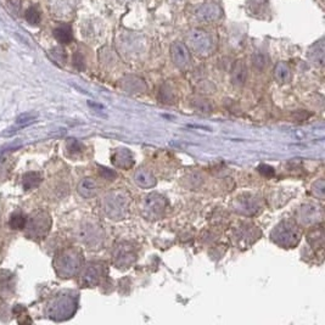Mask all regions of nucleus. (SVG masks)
<instances>
[{
  "label": "nucleus",
  "instance_id": "obj_1",
  "mask_svg": "<svg viewBox=\"0 0 325 325\" xmlns=\"http://www.w3.org/2000/svg\"><path fill=\"white\" fill-rule=\"evenodd\" d=\"M82 264V256L77 250L69 249L61 252L56 259V269L60 275L71 276L78 272Z\"/></svg>",
  "mask_w": 325,
  "mask_h": 325
},
{
  "label": "nucleus",
  "instance_id": "obj_2",
  "mask_svg": "<svg viewBox=\"0 0 325 325\" xmlns=\"http://www.w3.org/2000/svg\"><path fill=\"white\" fill-rule=\"evenodd\" d=\"M188 45L198 55H207L213 50L214 40L208 32L203 29H192L187 36Z\"/></svg>",
  "mask_w": 325,
  "mask_h": 325
},
{
  "label": "nucleus",
  "instance_id": "obj_3",
  "mask_svg": "<svg viewBox=\"0 0 325 325\" xmlns=\"http://www.w3.org/2000/svg\"><path fill=\"white\" fill-rule=\"evenodd\" d=\"M74 310H76V302L69 296H60L48 305V314L50 318L56 321L68 318L71 314H73Z\"/></svg>",
  "mask_w": 325,
  "mask_h": 325
},
{
  "label": "nucleus",
  "instance_id": "obj_4",
  "mask_svg": "<svg viewBox=\"0 0 325 325\" xmlns=\"http://www.w3.org/2000/svg\"><path fill=\"white\" fill-rule=\"evenodd\" d=\"M223 16L221 5L214 1L203 2L194 10L195 21L200 23H214L219 21Z\"/></svg>",
  "mask_w": 325,
  "mask_h": 325
},
{
  "label": "nucleus",
  "instance_id": "obj_5",
  "mask_svg": "<svg viewBox=\"0 0 325 325\" xmlns=\"http://www.w3.org/2000/svg\"><path fill=\"white\" fill-rule=\"evenodd\" d=\"M27 235L33 239H40L47 235L50 229V216L45 212L34 214L29 222H27Z\"/></svg>",
  "mask_w": 325,
  "mask_h": 325
},
{
  "label": "nucleus",
  "instance_id": "obj_6",
  "mask_svg": "<svg viewBox=\"0 0 325 325\" xmlns=\"http://www.w3.org/2000/svg\"><path fill=\"white\" fill-rule=\"evenodd\" d=\"M171 58L173 64L179 68H185L190 64V54L187 45L181 42H176L171 47Z\"/></svg>",
  "mask_w": 325,
  "mask_h": 325
},
{
  "label": "nucleus",
  "instance_id": "obj_7",
  "mask_svg": "<svg viewBox=\"0 0 325 325\" xmlns=\"http://www.w3.org/2000/svg\"><path fill=\"white\" fill-rule=\"evenodd\" d=\"M276 238L275 239L278 243H281L285 246H291L294 245L295 243H297L299 240V234L295 230V227L287 224V223H283L281 225H279L275 229Z\"/></svg>",
  "mask_w": 325,
  "mask_h": 325
},
{
  "label": "nucleus",
  "instance_id": "obj_8",
  "mask_svg": "<svg viewBox=\"0 0 325 325\" xmlns=\"http://www.w3.org/2000/svg\"><path fill=\"white\" fill-rule=\"evenodd\" d=\"M48 2L56 16H68L76 9L77 0H49Z\"/></svg>",
  "mask_w": 325,
  "mask_h": 325
},
{
  "label": "nucleus",
  "instance_id": "obj_9",
  "mask_svg": "<svg viewBox=\"0 0 325 325\" xmlns=\"http://www.w3.org/2000/svg\"><path fill=\"white\" fill-rule=\"evenodd\" d=\"M268 6L267 0H247L246 2V11L251 16L257 18H264L267 16Z\"/></svg>",
  "mask_w": 325,
  "mask_h": 325
},
{
  "label": "nucleus",
  "instance_id": "obj_10",
  "mask_svg": "<svg viewBox=\"0 0 325 325\" xmlns=\"http://www.w3.org/2000/svg\"><path fill=\"white\" fill-rule=\"evenodd\" d=\"M308 56L314 65L321 67L324 65V39H319L318 42L314 43L311 47Z\"/></svg>",
  "mask_w": 325,
  "mask_h": 325
},
{
  "label": "nucleus",
  "instance_id": "obj_11",
  "mask_svg": "<svg viewBox=\"0 0 325 325\" xmlns=\"http://www.w3.org/2000/svg\"><path fill=\"white\" fill-rule=\"evenodd\" d=\"M247 78V67L244 61H238L232 72V80L235 85H243Z\"/></svg>",
  "mask_w": 325,
  "mask_h": 325
},
{
  "label": "nucleus",
  "instance_id": "obj_12",
  "mask_svg": "<svg viewBox=\"0 0 325 325\" xmlns=\"http://www.w3.org/2000/svg\"><path fill=\"white\" fill-rule=\"evenodd\" d=\"M54 37L63 44H67L73 38L72 34V28L68 25H61L54 29Z\"/></svg>",
  "mask_w": 325,
  "mask_h": 325
},
{
  "label": "nucleus",
  "instance_id": "obj_13",
  "mask_svg": "<svg viewBox=\"0 0 325 325\" xmlns=\"http://www.w3.org/2000/svg\"><path fill=\"white\" fill-rule=\"evenodd\" d=\"M96 190H98L96 183L90 178L83 179V181L80 182L78 185V192H79V194L83 196V197H87V198L91 197V196H94L96 194Z\"/></svg>",
  "mask_w": 325,
  "mask_h": 325
},
{
  "label": "nucleus",
  "instance_id": "obj_14",
  "mask_svg": "<svg viewBox=\"0 0 325 325\" xmlns=\"http://www.w3.org/2000/svg\"><path fill=\"white\" fill-rule=\"evenodd\" d=\"M107 211H109L110 216H115L117 212V216H122V209L126 208V201L122 197H107Z\"/></svg>",
  "mask_w": 325,
  "mask_h": 325
},
{
  "label": "nucleus",
  "instance_id": "obj_15",
  "mask_svg": "<svg viewBox=\"0 0 325 325\" xmlns=\"http://www.w3.org/2000/svg\"><path fill=\"white\" fill-rule=\"evenodd\" d=\"M274 77L279 83H286L291 78V72L285 63H279L274 69Z\"/></svg>",
  "mask_w": 325,
  "mask_h": 325
},
{
  "label": "nucleus",
  "instance_id": "obj_16",
  "mask_svg": "<svg viewBox=\"0 0 325 325\" xmlns=\"http://www.w3.org/2000/svg\"><path fill=\"white\" fill-rule=\"evenodd\" d=\"M40 182H42V179H40L39 173H37V172H29V173L25 174V177H23L22 184L26 190H31L38 187Z\"/></svg>",
  "mask_w": 325,
  "mask_h": 325
},
{
  "label": "nucleus",
  "instance_id": "obj_17",
  "mask_svg": "<svg viewBox=\"0 0 325 325\" xmlns=\"http://www.w3.org/2000/svg\"><path fill=\"white\" fill-rule=\"evenodd\" d=\"M135 181L139 185H141V187H145V188H149V187H152V185H155L154 177L151 176V173H149V172L146 171L136 172Z\"/></svg>",
  "mask_w": 325,
  "mask_h": 325
},
{
  "label": "nucleus",
  "instance_id": "obj_18",
  "mask_svg": "<svg viewBox=\"0 0 325 325\" xmlns=\"http://www.w3.org/2000/svg\"><path fill=\"white\" fill-rule=\"evenodd\" d=\"M125 82V87L127 88L128 90L133 91V90H141L144 89V82L141 80L140 78H138V77H134V76H128L126 77V79L123 80Z\"/></svg>",
  "mask_w": 325,
  "mask_h": 325
},
{
  "label": "nucleus",
  "instance_id": "obj_19",
  "mask_svg": "<svg viewBox=\"0 0 325 325\" xmlns=\"http://www.w3.org/2000/svg\"><path fill=\"white\" fill-rule=\"evenodd\" d=\"M27 219L22 213H13L10 218V227L15 230H20L26 228Z\"/></svg>",
  "mask_w": 325,
  "mask_h": 325
},
{
  "label": "nucleus",
  "instance_id": "obj_20",
  "mask_svg": "<svg viewBox=\"0 0 325 325\" xmlns=\"http://www.w3.org/2000/svg\"><path fill=\"white\" fill-rule=\"evenodd\" d=\"M25 16L27 22L31 23V25H38L40 22V12L36 6L29 7V9L26 11Z\"/></svg>",
  "mask_w": 325,
  "mask_h": 325
},
{
  "label": "nucleus",
  "instance_id": "obj_21",
  "mask_svg": "<svg viewBox=\"0 0 325 325\" xmlns=\"http://www.w3.org/2000/svg\"><path fill=\"white\" fill-rule=\"evenodd\" d=\"M83 279H84V281L87 284H95L96 280L99 279V272H96V269L94 267H90L87 268V270H85L84 275H83Z\"/></svg>",
  "mask_w": 325,
  "mask_h": 325
},
{
  "label": "nucleus",
  "instance_id": "obj_22",
  "mask_svg": "<svg viewBox=\"0 0 325 325\" xmlns=\"http://www.w3.org/2000/svg\"><path fill=\"white\" fill-rule=\"evenodd\" d=\"M50 56H52L55 63L61 64V65L66 63V53L61 48H54L52 52H50Z\"/></svg>",
  "mask_w": 325,
  "mask_h": 325
},
{
  "label": "nucleus",
  "instance_id": "obj_23",
  "mask_svg": "<svg viewBox=\"0 0 325 325\" xmlns=\"http://www.w3.org/2000/svg\"><path fill=\"white\" fill-rule=\"evenodd\" d=\"M36 118H37L36 115L22 114V115H20V116L17 117V120H16V123H17L20 127H26V126L33 123L34 121H36Z\"/></svg>",
  "mask_w": 325,
  "mask_h": 325
},
{
  "label": "nucleus",
  "instance_id": "obj_24",
  "mask_svg": "<svg viewBox=\"0 0 325 325\" xmlns=\"http://www.w3.org/2000/svg\"><path fill=\"white\" fill-rule=\"evenodd\" d=\"M252 63H254V66L256 67L257 69H263L267 65V58L265 55H263L262 53H256L252 58Z\"/></svg>",
  "mask_w": 325,
  "mask_h": 325
},
{
  "label": "nucleus",
  "instance_id": "obj_25",
  "mask_svg": "<svg viewBox=\"0 0 325 325\" xmlns=\"http://www.w3.org/2000/svg\"><path fill=\"white\" fill-rule=\"evenodd\" d=\"M73 65L77 67L78 69L84 68V60H83V56L80 54H74L73 56Z\"/></svg>",
  "mask_w": 325,
  "mask_h": 325
},
{
  "label": "nucleus",
  "instance_id": "obj_26",
  "mask_svg": "<svg viewBox=\"0 0 325 325\" xmlns=\"http://www.w3.org/2000/svg\"><path fill=\"white\" fill-rule=\"evenodd\" d=\"M259 171L260 172V173L264 174V176H273L274 174L273 168H270L269 166H260V167L259 168Z\"/></svg>",
  "mask_w": 325,
  "mask_h": 325
},
{
  "label": "nucleus",
  "instance_id": "obj_27",
  "mask_svg": "<svg viewBox=\"0 0 325 325\" xmlns=\"http://www.w3.org/2000/svg\"><path fill=\"white\" fill-rule=\"evenodd\" d=\"M9 5L13 11H18L21 9V0H10Z\"/></svg>",
  "mask_w": 325,
  "mask_h": 325
}]
</instances>
